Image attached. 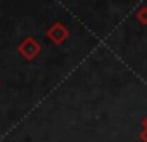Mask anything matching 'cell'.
Instances as JSON below:
<instances>
[{"mask_svg": "<svg viewBox=\"0 0 147 142\" xmlns=\"http://www.w3.org/2000/svg\"><path fill=\"white\" fill-rule=\"evenodd\" d=\"M19 52H21L26 59H33V57L38 55V52H40V45H38L33 38L28 37V38L19 45Z\"/></svg>", "mask_w": 147, "mask_h": 142, "instance_id": "1", "label": "cell"}, {"mask_svg": "<svg viewBox=\"0 0 147 142\" xmlns=\"http://www.w3.org/2000/svg\"><path fill=\"white\" fill-rule=\"evenodd\" d=\"M137 18H138L142 23H144V21L147 23V9H140V12H138V16H137Z\"/></svg>", "mask_w": 147, "mask_h": 142, "instance_id": "3", "label": "cell"}, {"mask_svg": "<svg viewBox=\"0 0 147 142\" xmlns=\"http://www.w3.org/2000/svg\"><path fill=\"white\" fill-rule=\"evenodd\" d=\"M142 139H144V140H145V142H147V130H145V132H144V133H142Z\"/></svg>", "mask_w": 147, "mask_h": 142, "instance_id": "4", "label": "cell"}, {"mask_svg": "<svg viewBox=\"0 0 147 142\" xmlns=\"http://www.w3.org/2000/svg\"><path fill=\"white\" fill-rule=\"evenodd\" d=\"M47 35H49L55 43H61V42H64V40H66V37H67L69 33H67V30H66V28H62V24L55 23V24H54V28H50V30L47 31Z\"/></svg>", "mask_w": 147, "mask_h": 142, "instance_id": "2", "label": "cell"}, {"mask_svg": "<svg viewBox=\"0 0 147 142\" xmlns=\"http://www.w3.org/2000/svg\"><path fill=\"white\" fill-rule=\"evenodd\" d=\"M144 126H145V128H147V118H145V120H144Z\"/></svg>", "mask_w": 147, "mask_h": 142, "instance_id": "5", "label": "cell"}]
</instances>
